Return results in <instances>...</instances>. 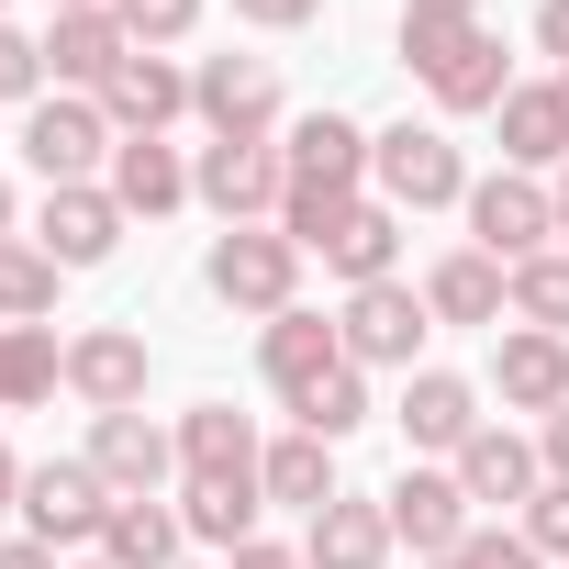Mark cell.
I'll return each instance as SVG.
<instances>
[{
    "label": "cell",
    "instance_id": "obj_1",
    "mask_svg": "<svg viewBox=\"0 0 569 569\" xmlns=\"http://www.w3.org/2000/svg\"><path fill=\"white\" fill-rule=\"evenodd\" d=\"M279 234H291L302 257H313V234L347 212V201H369V123H347V112H302V123H279Z\"/></svg>",
    "mask_w": 569,
    "mask_h": 569
},
{
    "label": "cell",
    "instance_id": "obj_2",
    "mask_svg": "<svg viewBox=\"0 0 569 569\" xmlns=\"http://www.w3.org/2000/svg\"><path fill=\"white\" fill-rule=\"evenodd\" d=\"M402 68L425 79L436 112H502V90H513V57L491 23H402Z\"/></svg>",
    "mask_w": 569,
    "mask_h": 569
},
{
    "label": "cell",
    "instance_id": "obj_3",
    "mask_svg": "<svg viewBox=\"0 0 569 569\" xmlns=\"http://www.w3.org/2000/svg\"><path fill=\"white\" fill-rule=\"evenodd\" d=\"M201 291L223 302V313H291L302 302V246L279 234V223H223L212 234V257H201Z\"/></svg>",
    "mask_w": 569,
    "mask_h": 569
},
{
    "label": "cell",
    "instance_id": "obj_4",
    "mask_svg": "<svg viewBox=\"0 0 569 569\" xmlns=\"http://www.w3.org/2000/svg\"><path fill=\"white\" fill-rule=\"evenodd\" d=\"M369 190L413 223V212H447V201H469V168H458V146H447V123H391V134H369Z\"/></svg>",
    "mask_w": 569,
    "mask_h": 569
},
{
    "label": "cell",
    "instance_id": "obj_5",
    "mask_svg": "<svg viewBox=\"0 0 569 569\" xmlns=\"http://www.w3.org/2000/svg\"><path fill=\"white\" fill-rule=\"evenodd\" d=\"M469 246L480 257H502V268H525V257H547L558 246V190L547 179H525V168H491V179H469Z\"/></svg>",
    "mask_w": 569,
    "mask_h": 569
},
{
    "label": "cell",
    "instance_id": "obj_6",
    "mask_svg": "<svg viewBox=\"0 0 569 569\" xmlns=\"http://www.w3.org/2000/svg\"><path fill=\"white\" fill-rule=\"evenodd\" d=\"M112 112L101 101H79V90H46L34 112H23V157H34V179L46 190H79V179H101L112 168Z\"/></svg>",
    "mask_w": 569,
    "mask_h": 569
},
{
    "label": "cell",
    "instance_id": "obj_7",
    "mask_svg": "<svg viewBox=\"0 0 569 569\" xmlns=\"http://www.w3.org/2000/svg\"><path fill=\"white\" fill-rule=\"evenodd\" d=\"M336 336H347V358L358 369H425V336H436V313H425V291L413 279H369V291H347V313H336Z\"/></svg>",
    "mask_w": 569,
    "mask_h": 569
},
{
    "label": "cell",
    "instance_id": "obj_8",
    "mask_svg": "<svg viewBox=\"0 0 569 569\" xmlns=\"http://www.w3.org/2000/svg\"><path fill=\"white\" fill-rule=\"evenodd\" d=\"M112 525V480L90 458H34L23 469V536L34 547H101Z\"/></svg>",
    "mask_w": 569,
    "mask_h": 569
},
{
    "label": "cell",
    "instance_id": "obj_9",
    "mask_svg": "<svg viewBox=\"0 0 569 569\" xmlns=\"http://www.w3.org/2000/svg\"><path fill=\"white\" fill-rule=\"evenodd\" d=\"M190 112L212 134H234V146H279V57H201Z\"/></svg>",
    "mask_w": 569,
    "mask_h": 569
},
{
    "label": "cell",
    "instance_id": "obj_10",
    "mask_svg": "<svg viewBox=\"0 0 569 569\" xmlns=\"http://www.w3.org/2000/svg\"><path fill=\"white\" fill-rule=\"evenodd\" d=\"M279 146H234V134H212L201 157H190V201L212 212V223H279Z\"/></svg>",
    "mask_w": 569,
    "mask_h": 569
},
{
    "label": "cell",
    "instance_id": "obj_11",
    "mask_svg": "<svg viewBox=\"0 0 569 569\" xmlns=\"http://www.w3.org/2000/svg\"><path fill=\"white\" fill-rule=\"evenodd\" d=\"M101 480H112V502H157L168 480H179V436L157 425V413H90V447H79Z\"/></svg>",
    "mask_w": 569,
    "mask_h": 569
},
{
    "label": "cell",
    "instance_id": "obj_12",
    "mask_svg": "<svg viewBox=\"0 0 569 569\" xmlns=\"http://www.w3.org/2000/svg\"><path fill=\"white\" fill-rule=\"evenodd\" d=\"M146 380H157V358H146L134 325H79L68 336V391L90 413H146Z\"/></svg>",
    "mask_w": 569,
    "mask_h": 569
},
{
    "label": "cell",
    "instance_id": "obj_13",
    "mask_svg": "<svg viewBox=\"0 0 569 569\" xmlns=\"http://www.w3.org/2000/svg\"><path fill=\"white\" fill-rule=\"evenodd\" d=\"M391 425H402V447H413V458H458L491 413H480V380H458V369H413V380H402V402H391Z\"/></svg>",
    "mask_w": 569,
    "mask_h": 569
},
{
    "label": "cell",
    "instance_id": "obj_14",
    "mask_svg": "<svg viewBox=\"0 0 569 569\" xmlns=\"http://www.w3.org/2000/svg\"><path fill=\"white\" fill-rule=\"evenodd\" d=\"M480 391H491L502 413H536V425H547V413L569 402V336L502 325V336H491V380H480Z\"/></svg>",
    "mask_w": 569,
    "mask_h": 569
},
{
    "label": "cell",
    "instance_id": "obj_15",
    "mask_svg": "<svg viewBox=\"0 0 569 569\" xmlns=\"http://www.w3.org/2000/svg\"><path fill=\"white\" fill-rule=\"evenodd\" d=\"M123 57H134V34L112 23V0H101V12H46V90H79V101H101Z\"/></svg>",
    "mask_w": 569,
    "mask_h": 569
},
{
    "label": "cell",
    "instance_id": "obj_16",
    "mask_svg": "<svg viewBox=\"0 0 569 569\" xmlns=\"http://www.w3.org/2000/svg\"><path fill=\"white\" fill-rule=\"evenodd\" d=\"M380 513H391V547H413V558H447V547L469 536V491H458V469H425V458L380 491Z\"/></svg>",
    "mask_w": 569,
    "mask_h": 569
},
{
    "label": "cell",
    "instance_id": "obj_17",
    "mask_svg": "<svg viewBox=\"0 0 569 569\" xmlns=\"http://www.w3.org/2000/svg\"><path fill=\"white\" fill-rule=\"evenodd\" d=\"M257 369H268V391H279V402H302V391H325V380L347 369V336H336L325 313H302V302H291V313H268V325H257Z\"/></svg>",
    "mask_w": 569,
    "mask_h": 569
},
{
    "label": "cell",
    "instance_id": "obj_18",
    "mask_svg": "<svg viewBox=\"0 0 569 569\" xmlns=\"http://www.w3.org/2000/svg\"><path fill=\"white\" fill-rule=\"evenodd\" d=\"M413 291H425L436 325H491V336H502V313H513V268L480 257V246H447V257L413 279Z\"/></svg>",
    "mask_w": 569,
    "mask_h": 569
},
{
    "label": "cell",
    "instance_id": "obj_19",
    "mask_svg": "<svg viewBox=\"0 0 569 569\" xmlns=\"http://www.w3.org/2000/svg\"><path fill=\"white\" fill-rule=\"evenodd\" d=\"M313 257L347 279V291H369V279H402V212L369 190V201H347V212L313 234Z\"/></svg>",
    "mask_w": 569,
    "mask_h": 569
},
{
    "label": "cell",
    "instance_id": "obj_20",
    "mask_svg": "<svg viewBox=\"0 0 569 569\" xmlns=\"http://www.w3.org/2000/svg\"><path fill=\"white\" fill-rule=\"evenodd\" d=\"M34 246H46L57 268H101V257L123 246V201H112L101 179H79V190H46V212H34Z\"/></svg>",
    "mask_w": 569,
    "mask_h": 569
},
{
    "label": "cell",
    "instance_id": "obj_21",
    "mask_svg": "<svg viewBox=\"0 0 569 569\" xmlns=\"http://www.w3.org/2000/svg\"><path fill=\"white\" fill-rule=\"evenodd\" d=\"M447 469H458L469 513H480V502H513V513H525V502L547 491V458H536V436H513V425H480V436H469Z\"/></svg>",
    "mask_w": 569,
    "mask_h": 569
},
{
    "label": "cell",
    "instance_id": "obj_22",
    "mask_svg": "<svg viewBox=\"0 0 569 569\" xmlns=\"http://www.w3.org/2000/svg\"><path fill=\"white\" fill-rule=\"evenodd\" d=\"M101 112H112V134H168V123L190 112V68H179V57H157V46H134V57L112 68Z\"/></svg>",
    "mask_w": 569,
    "mask_h": 569
},
{
    "label": "cell",
    "instance_id": "obj_23",
    "mask_svg": "<svg viewBox=\"0 0 569 569\" xmlns=\"http://www.w3.org/2000/svg\"><path fill=\"white\" fill-rule=\"evenodd\" d=\"M101 190L123 201V223H157V212H179V201H190V157H179L168 134H123V146H112V168H101Z\"/></svg>",
    "mask_w": 569,
    "mask_h": 569
},
{
    "label": "cell",
    "instance_id": "obj_24",
    "mask_svg": "<svg viewBox=\"0 0 569 569\" xmlns=\"http://www.w3.org/2000/svg\"><path fill=\"white\" fill-rule=\"evenodd\" d=\"M168 436H179V480H257V458H268L257 413H234V402H190Z\"/></svg>",
    "mask_w": 569,
    "mask_h": 569
},
{
    "label": "cell",
    "instance_id": "obj_25",
    "mask_svg": "<svg viewBox=\"0 0 569 569\" xmlns=\"http://www.w3.org/2000/svg\"><path fill=\"white\" fill-rule=\"evenodd\" d=\"M502 168H525V179L569 168V101H558V79H513L502 90Z\"/></svg>",
    "mask_w": 569,
    "mask_h": 569
},
{
    "label": "cell",
    "instance_id": "obj_26",
    "mask_svg": "<svg viewBox=\"0 0 569 569\" xmlns=\"http://www.w3.org/2000/svg\"><path fill=\"white\" fill-rule=\"evenodd\" d=\"M302 558H313V569H391V513H380V491H336V502L302 525Z\"/></svg>",
    "mask_w": 569,
    "mask_h": 569
},
{
    "label": "cell",
    "instance_id": "obj_27",
    "mask_svg": "<svg viewBox=\"0 0 569 569\" xmlns=\"http://www.w3.org/2000/svg\"><path fill=\"white\" fill-rule=\"evenodd\" d=\"M46 391H68V336L57 325H0V413H34Z\"/></svg>",
    "mask_w": 569,
    "mask_h": 569
},
{
    "label": "cell",
    "instance_id": "obj_28",
    "mask_svg": "<svg viewBox=\"0 0 569 569\" xmlns=\"http://www.w3.org/2000/svg\"><path fill=\"white\" fill-rule=\"evenodd\" d=\"M257 491H268V502H291V513H325V502H336L347 480H336V447L291 425V436H279V447L257 458Z\"/></svg>",
    "mask_w": 569,
    "mask_h": 569
},
{
    "label": "cell",
    "instance_id": "obj_29",
    "mask_svg": "<svg viewBox=\"0 0 569 569\" xmlns=\"http://www.w3.org/2000/svg\"><path fill=\"white\" fill-rule=\"evenodd\" d=\"M257 513H268V491L257 480H179V525H190V547H246L257 536Z\"/></svg>",
    "mask_w": 569,
    "mask_h": 569
},
{
    "label": "cell",
    "instance_id": "obj_30",
    "mask_svg": "<svg viewBox=\"0 0 569 569\" xmlns=\"http://www.w3.org/2000/svg\"><path fill=\"white\" fill-rule=\"evenodd\" d=\"M179 547H190L179 502H112V525H101L90 558H112V569H179Z\"/></svg>",
    "mask_w": 569,
    "mask_h": 569
},
{
    "label": "cell",
    "instance_id": "obj_31",
    "mask_svg": "<svg viewBox=\"0 0 569 569\" xmlns=\"http://www.w3.org/2000/svg\"><path fill=\"white\" fill-rule=\"evenodd\" d=\"M57 257L34 246V234H0V325H46L57 313Z\"/></svg>",
    "mask_w": 569,
    "mask_h": 569
},
{
    "label": "cell",
    "instance_id": "obj_32",
    "mask_svg": "<svg viewBox=\"0 0 569 569\" xmlns=\"http://www.w3.org/2000/svg\"><path fill=\"white\" fill-rule=\"evenodd\" d=\"M291 425H302V436H325V447H347V436L369 425V369L347 358V369H336L325 391H302V402H291Z\"/></svg>",
    "mask_w": 569,
    "mask_h": 569
},
{
    "label": "cell",
    "instance_id": "obj_33",
    "mask_svg": "<svg viewBox=\"0 0 569 569\" xmlns=\"http://www.w3.org/2000/svg\"><path fill=\"white\" fill-rule=\"evenodd\" d=\"M513 325L569 336V246H547V257H525V268H513Z\"/></svg>",
    "mask_w": 569,
    "mask_h": 569
},
{
    "label": "cell",
    "instance_id": "obj_34",
    "mask_svg": "<svg viewBox=\"0 0 569 569\" xmlns=\"http://www.w3.org/2000/svg\"><path fill=\"white\" fill-rule=\"evenodd\" d=\"M413 569H547V558L525 547V525H469L447 558H413Z\"/></svg>",
    "mask_w": 569,
    "mask_h": 569
},
{
    "label": "cell",
    "instance_id": "obj_35",
    "mask_svg": "<svg viewBox=\"0 0 569 569\" xmlns=\"http://www.w3.org/2000/svg\"><path fill=\"white\" fill-rule=\"evenodd\" d=\"M112 23H123L134 46H157V57H168V46H190V34H201V0H112Z\"/></svg>",
    "mask_w": 569,
    "mask_h": 569
},
{
    "label": "cell",
    "instance_id": "obj_36",
    "mask_svg": "<svg viewBox=\"0 0 569 569\" xmlns=\"http://www.w3.org/2000/svg\"><path fill=\"white\" fill-rule=\"evenodd\" d=\"M513 525H525V547H536L547 569H569V480H547V491H536Z\"/></svg>",
    "mask_w": 569,
    "mask_h": 569
},
{
    "label": "cell",
    "instance_id": "obj_37",
    "mask_svg": "<svg viewBox=\"0 0 569 569\" xmlns=\"http://www.w3.org/2000/svg\"><path fill=\"white\" fill-rule=\"evenodd\" d=\"M0 101H46V34L0 23Z\"/></svg>",
    "mask_w": 569,
    "mask_h": 569
},
{
    "label": "cell",
    "instance_id": "obj_38",
    "mask_svg": "<svg viewBox=\"0 0 569 569\" xmlns=\"http://www.w3.org/2000/svg\"><path fill=\"white\" fill-rule=\"evenodd\" d=\"M325 12V0H234V23H257V34H302Z\"/></svg>",
    "mask_w": 569,
    "mask_h": 569
},
{
    "label": "cell",
    "instance_id": "obj_39",
    "mask_svg": "<svg viewBox=\"0 0 569 569\" xmlns=\"http://www.w3.org/2000/svg\"><path fill=\"white\" fill-rule=\"evenodd\" d=\"M536 57L569 68V0H536Z\"/></svg>",
    "mask_w": 569,
    "mask_h": 569
},
{
    "label": "cell",
    "instance_id": "obj_40",
    "mask_svg": "<svg viewBox=\"0 0 569 569\" xmlns=\"http://www.w3.org/2000/svg\"><path fill=\"white\" fill-rule=\"evenodd\" d=\"M223 569H313V558H302V547H279V536H246Z\"/></svg>",
    "mask_w": 569,
    "mask_h": 569
},
{
    "label": "cell",
    "instance_id": "obj_41",
    "mask_svg": "<svg viewBox=\"0 0 569 569\" xmlns=\"http://www.w3.org/2000/svg\"><path fill=\"white\" fill-rule=\"evenodd\" d=\"M536 458H547V480H569V402L536 425Z\"/></svg>",
    "mask_w": 569,
    "mask_h": 569
},
{
    "label": "cell",
    "instance_id": "obj_42",
    "mask_svg": "<svg viewBox=\"0 0 569 569\" xmlns=\"http://www.w3.org/2000/svg\"><path fill=\"white\" fill-rule=\"evenodd\" d=\"M402 23H480V0H402Z\"/></svg>",
    "mask_w": 569,
    "mask_h": 569
},
{
    "label": "cell",
    "instance_id": "obj_43",
    "mask_svg": "<svg viewBox=\"0 0 569 569\" xmlns=\"http://www.w3.org/2000/svg\"><path fill=\"white\" fill-rule=\"evenodd\" d=\"M0 569H68L57 547H34V536H12V547H0Z\"/></svg>",
    "mask_w": 569,
    "mask_h": 569
},
{
    "label": "cell",
    "instance_id": "obj_44",
    "mask_svg": "<svg viewBox=\"0 0 569 569\" xmlns=\"http://www.w3.org/2000/svg\"><path fill=\"white\" fill-rule=\"evenodd\" d=\"M0 513H23V458L0 447Z\"/></svg>",
    "mask_w": 569,
    "mask_h": 569
},
{
    "label": "cell",
    "instance_id": "obj_45",
    "mask_svg": "<svg viewBox=\"0 0 569 569\" xmlns=\"http://www.w3.org/2000/svg\"><path fill=\"white\" fill-rule=\"evenodd\" d=\"M0 234H23V201H12V179H0Z\"/></svg>",
    "mask_w": 569,
    "mask_h": 569
},
{
    "label": "cell",
    "instance_id": "obj_46",
    "mask_svg": "<svg viewBox=\"0 0 569 569\" xmlns=\"http://www.w3.org/2000/svg\"><path fill=\"white\" fill-rule=\"evenodd\" d=\"M558 246H569V168H558Z\"/></svg>",
    "mask_w": 569,
    "mask_h": 569
},
{
    "label": "cell",
    "instance_id": "obj_47",
    "mask_svg": "<svg viewBox=\"0 0 569 569\" xmlns=\"http://www.w3.org/2000/svg\"><path fill=\"white\" fill-rule=\"evenodd\" d=\"M46 12H101V0H46Z\"/></svg>",
    "mask_w": 569,
    "mask_h": 569
},
{
    "label": "cell",
    "instance_id": "obj_48",
    "mask_svg": "<svg viewBox=\"0 0 569 569\" xmlns=\"http://www.w3.org/2000/svg\"><path fill=\"white\" fill-rule=\"evenodd\" d=\"M547 79H558V101H569V68H547Z\"/></svg>",
    "mask_w": 569,
    "mask_h": 569
},
{
    "label": "cell",
    "instance_id": "obj_49",
    "mask_svg": "<svg viewBox=\"0 0 569 569\" xmlns=\"http://www.w3.org/2000/svg\"><path fill=\"white\" fill-rule=\"evenodd\" d=\"M68 569H112V558H68Z\"/></svg>",
    "mask_w": 569,
    "mask_h": 569
},
{
    "label": "cell",
    "instance_id": "obj_50",
    "mask_svg": "<svg viewBox=\"0 0 569 569\" xmlns=\"http://www.w3.org/2000/svg\"><path fill=\"white\" fill-rule=\"evenodd\" d=\"M0 23H12V0H0Z\"/></svg>",
    "mask_w": 569,
    "mask_h": 569
},
{
    "label": "cell",
    "instance_id": "obj_51",
    "mask_svg": "<svg viewBox=\"0 0 569 569\" xmlns=\"http://www.w3.org/2000/svg\"><path fill=\"white\" fill-rule=\"evenodd\" d=\"M179 569H201V558H179Z\"/></svg>",
    "mask_w": 569,
    "mask_h": 569
}]
</instances>
